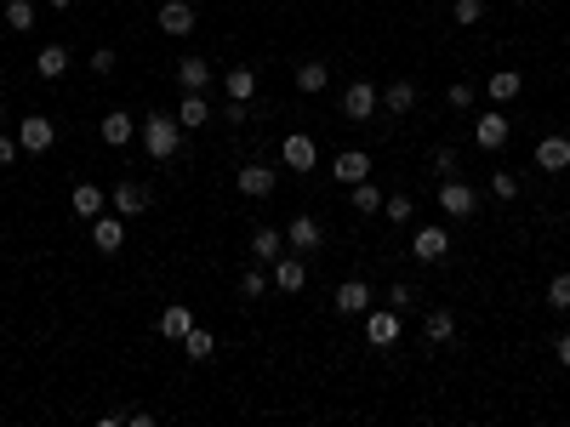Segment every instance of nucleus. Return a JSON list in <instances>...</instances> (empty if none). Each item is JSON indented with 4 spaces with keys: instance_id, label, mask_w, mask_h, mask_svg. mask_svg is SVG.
Segmentation results:
<instances>
[{
    "instance_id": "4",
    "label": "nucleus",
    "mask_w": 570,
    "mask_h": 427,
    "mask_svg": "<svg viewBox=\"0 0 570 427\" xmlns=\"http://www.w3.org/2000/svg\"><path fill=\"white\" fill-rule=\"evenodd\" d=\"M445 251H451V233L428 223V228H416V240H411V256L416 263H445Z\"/></svg>"
},
{
    "instance_id": "45",
    "label": "nucleus",
    "mask_w": 570,
    "mask_h": 427,
    "mask_svg": "<svg viewBox=\"0 0 570 427\" xmlns=\"http://www.w3.org/2000/svg\"><path fill=\"white\" fill-rule=\"evenodd\" d=\"M46 6H57V12H69V6H75V0H46Z\"/></svg>"
},
{
    "instance_id": "27",
    "label": "nucleus",
    "mask_w": 570,
    "mask_h": 427,
    "mask_svg": "<svg viewBox=\"0 0 570 427\" xmlns=\"http://www.w3.org/2000/svg\"><path fill=\"white\" fill-rule=\"evenodd\" d=\"M383 200H388V194H376V183H371V177H365V183H354V194H348V205L360 211V217H376V211H383Z\"/></svg>"
},
{
    "instance_id": "12",
    "label": "nucleus",
    "mask_w": 570,
    "mask_h": 427,
    "mask_svg": "<svg viewBox=\"0 0 570 427\" xmlns=\"http://www.w3.org/2000/svg\"><path fill=\"white\" fill-rule=\"evenodd\" d=\"M274 183H280V177H274V165H240V194L245 200H268Z\"/></svg>"
},
{
    "instance_id": "28",
    "label": "nucleus",
    "mask_w": 570,
    "mask_h": 427,
    "mask_svg": "<svg viewBox=\"0 0 570 427\" xmlns=\"http://www.w3.org/2000/svg\"><path fill=\"white\" fill-rule=\"evenodd\" d=\"M519 92H525V74H519V69H496V74H491V97H496V103H514Z\"/></svg>"
},
{
    "instance_id": "32",
    "label": "nucleus",
    "mask_w": 570,
    "mask_h": 427,
    "mask_svg": "<svg viewBox=\"0 0 570 427\" xmlns=\"http://www.w3.org/2000/svg\"><path fill=\"white\" fill-rule=\"evenodd\" d=\"M6 24H12V35H29L35 29V0H6Z\"/></svg>"
},
{
    "instance_id": "31",
    "label": "nucleus",
    "mask_w": 570,
    "mask_h": 427,
    "mask_svg": "<svg viewBox=\"0 0 570 427\" xmlns=\"http://www.w3.org/2000/svg\"><path fill=\"white\" fill-rule=\"evenodd\" d=\"M325 85H331V69H325V63H303V69H297V92H325Z\"/></svg>"
},
{
    "instance_id": "19",
    "label": "nucleus",
    "mask_w": 570,
    "mask_h": 427,
    "mask_svg": "<svg viewBox=\"0 0 570 427\" xmlns=\"http://www.w3.org/2000/svg\"><path fill=\"white\" fill-rule=\"evenodd\" d=\"M177 85L183 92H205L211 85V63L205 57H177Z\"/></svg>"
},
{
    "instance_id": "40",
    "label": "nucleus",
    "mask_w": 570,
    "mask_h": 427,
    "mask_svg": "<svg viewBox=\"0 0 570 427\" xmlns=\"http://www.w3.org/2000/svg\"><path fill=\"white\" fill-rule=\"evenodd\" d=\"M86 63H92V74H97V80H103V74H115V52H109V46H97Z\"/></svg>"
},
{
    "instance_id": "18",
    "label": "nucleus",
    "mask_w": 570,
    "mask_h": 427,
    "mask_svg": "<svg viewBox=\"0 0 570 427\" xmlns=\"http://www.w3.org/2000/svg\"><path fill=\"white\" fill-rule=\"evenodd\" d=\"M371 303H376V296H371L365 280H343V285H336V308H343V313H365Z\"/></svg>"
},
{
    "instance_id": "24",
    "label": "nucleus",
    "mask_w": 570,
    "mask_h": 427,
    "mask_svg": "<svg viewBox=\"0 0 570 427\" xmlns=\"http://www.w3.org/2000/svg\"><path fill=\"white\" fill-rule=\"evenodd\" d=\"M320 240H325V233H320V223H314V217H291V228H285V245L291 251H314Z\"/></svg>"
},
{
    "instance_id": "34",
    "label": "nucleus",
    "mask_w": 570,
    "mask_h": 427,
    "mask_svg": "<svg viewBox=\"0 0 570 427\" xmlns=\"http://www.w3.org/2000/svg\"><path fill=\"white\" fill-rule=\"evenodd\" d=\"M383 211H388V223H411V217H416L411 194H388V200H383Z\"/></svg>"
},
{
    "instance_id": "6",
    "label": "nucleus",
    "mask_w": 570,
    "mask_h": 427,
    "mask_svg": "<svg viewBox=\"0 0 570 427\" xmlns=\"http://www.w3.org/2000/svg\"><path fill=\"white\" fill-rule=\"evenodd\" d=\"M376 109H383V97H376L371 80H354L348 92H343V114H348V120H371Z\"/></svg>"
},
{
    "instance_id": "9",
    "label": "nucleus",
    "mask_w": 570,
    "mask_h": 427,
    "mask_svg": "<svg viewBox=\"0 0 570 427\" xmlns=\"http://www.w3.org/2000/svg\"><path fill=\"white\" fill-rule=\"evenodd\" d=\"M331 177L348 183V188L365 183V177H371V154H365V148H348V154H336V160H331Z\"/></svg>"
},
{
    "instance_id": "41",
    "label": "nucleus",
    "mask_w": 570,
    "mask_h": 427,
    "mask_svg": "<svg viewBox=\"0 0 570 427\" xmlns=\"http://www.w3.org/2000/svg\"><path fill=\"white\" fill-rule=\"evenodd\" d=\"M445 97H451V109H474V85H468V80H456Z\"/></svg>"
},
{
    "instance_id": "25",
    "label": "nucleus",
    "mask_w": 570,
    "mask_h": 427,
    "mask_svg": "<svg viewBox=\"0 0 570 427\" xmlns=\"http://www.w3.org/2000/svg\"><path fill=\"white\" fill-rule=\"evenodd\" d=\"M251 256H257V263L285 256V233H280V228H257V233H251Z\"/></svg>"
},
{
    "instance_id": "17",
    "label": "nucleus",
    "mask_w": 570,
    "mask_h": 427,
    "mask_svg": "<svg viewBox=\"0 0 570 427\" xmlns=\"http://www.w3.org/2000/svg\"><path fill=\"white\" fill-rule=\"evenodd\" d=\"M474 137H479V148H502V143H508V114H502V109H491V114H479V125H474Z\"/></svg>"
},
{
    "instance_id": "7",
    "label": "nucleus",
    "mask_w": 570,
    "mask_h": 427,
    "mask_svg": "<svg viewBox=\"0 0 570 427\" xmlns=\"http://www.w3.org/2000/svg\"><path fill=\"white\" fill-rule=\"evenodd\" d=\"M17 143H24V154H46V148L57 143V125L46 114H29L24 125H17Z\"/></svg>"
},
{
    "instance_id": "36",
    "label": "nucleus",
    "mask_w": 570,
    "mask_h": 427,
    "mask_svg": "<svg viewBox=\"0 0 570 427\" xmlns=\"http://www.w3.org/2000/svg\"><path fill=\"white\" fill-rule=\"evenodd\" d=\"M240 296H268V273L263 268H245L240 273Z\"/></svg>"
},
{
    "instance_id": "13",
    "label": "nucleus",
    "mask_w": 570,
    "mask_h": 427,
    "mask_svg": "<svg viewBox=\"0 0 570 427\" xmlns=\"http://www.w3.org/2000/svg\"><path fill=\"white\" fill-rule=\"evenodd\" d=\"M285 171H314V160H320V148H314V137H303V132H291L285 137Z\"/></svg>"
},
{
    "instance_id": "11",
    "label": "nucleus",
    "mask_w": 570,
    "mask_h": 427,
    "mask_svg": "<svg viewBox=\"0 0 570 427\" xmlns=\"http://www.w3.org/2000/svg\"><path fill=\"white\" fill-rule=\"evenodd\" d=\"M451 336H456V313H451V308H428V313H422V342L445 348Z\"/></svg>"
},
{
    "instance_id": "43",
    "label": "nucleus",
    "mask_w": 570,
    "mask_h": 427,
    "mask_svg": "<svg viewBox=\"0 0 570 427\" xmlns=\"http://www.w3.org/2000/svg\"><path fill=\"white\" fill-rule=\"evenodd\" d=\"M245 114H251V103H235V97H228V109H223V120H228V125H245Z\"/></svg>"
},
{
    "instance_id": "23",
    "label": "nucleus",
    "mask_w": 570,
    "mask_h": 427,
    "mask_svg": "<svg viewBox=\"0 0 570 427\" xmlns=\"http://www.w3.org/2000/svg\"><path fill=\"white\" fill-rule=\"evenodd\" d=\"M69 205H75V217H86V223H92V217H103V205H109V200H103V188H97V183H80L75 194H69Z\"/></svg>"
},
{
    "instance_id": "2",
    "label": "nucleus",
    "mask_w": 570,
    "mask_h": 427,
    "mask_svg": "<svg viewBox=\"0 0 570 427\" xmlns=\"http://www.w3.org/2000/svg\"><path fill=\"white\" fill-rule=\"evenodd\" d=\"M439 211L462 223V217H474V211H479V194L462 177H445V183H439Z\"/></svg>"
},
{
    "instance_id": "8",
    "label": "nucleus",
    "mask_w": 570,
    "mask_h": 427,
    "mask_svg": "<svg viewBox=\"0 0 570 427\" xmlns=\"http://www.w3.org/2000/svg\"><path fill=\"white\" fill-rule=\"evenodd\" d=\"M268 285L274 291H285V296H297L308 285V268L297 263V256H274V273H268Z\"/></svg>"
},
{
    "instance_id": "21",
    "label": "nucleus",
    "mask_w": 570,
    "mask_h": 427,
    "mask_svg": "<svg viewBox=\"0 0 570 427\" xmlns=\"http://www.w3.org/2000/svg\"><path fill=\"white\" fill-rule=\"evenodd\" d=\"M35 74H40V80H63V74H69V46H40Z\"/></svg>"
},
{
    "instance_id": "46",
    "label": "nucleus",
    "mask_w": 570,
    "mask_h": 427,
    "mask_svg": "<svg viewBox=\"0 0 570 427\" xmlns=\"http://www.w3.org/2000/svg\"><path fill=\"white\" fill-rule=\"evenodd\" d=\"M0 132H6V97H0Z\"/></svg>"
},
{
    "instance_id": "39",
    "label": "nucleus",
    "mask_w": 570,
    "mask_h": 427,
    "mask_svg": "<svg viewBox=\"0 0 570 427\" xmlns=\"http://www.w3.org/2000/svg\"><path fill=\"white\" fill-rule=\"evenodd\" d=\"M547 303H554V308H570V273H554V285H547Z\"/></svg>"
},
{
    "instance_id": "42",
    "label": "nucleus",
    "mask_w": 570,
    "mask_h": 427,
    "mask_svg": "<svg viewBox=\"0 0 570 427\" xmlns=\"http://www.w3.org/2000/svg\"><path fill=\"white\" fill-rule=\"evenodd\" d=\"M17 154H24V143H17L12 132H0V165H12Z\"/></svg>"
},
{
    "instance_id": "26",
    "label": "nucleus",
    "mask_w": 570,
    "mask_h": 427,
    "mask_svg": "<svg viewBox=\"0 0 570 427\" xmlns=\"http://www.w3.org/2000/svg\"><path fill=\"white\" fill-rule=\"evenodd\" d=\"M416 109V85L411 80H394L388 92H383V114H411Z\"/></svg>"
},
{
    "instance_id": "35",
    "label": "nucleus",
    "mask_w": 570,
    "mask_h": 427,
    "mask_svg": "<svg viewBox=\"0 0 570 427\" xmlns=\"http://www.w3.org/2000/svg\"><path fill=\"white\" fill-rule=\"evenodd\" d=\"M451 17H456L462 29H474L479 17H485V0H456V6H451Z\"/></svg>"
},
{
    "instance_id": "20",
    "label": "nucleus",
    "mask_w": 570,
    "mask_h": 427,
    "mask_svg": "<svg viewBox=\"0 0 570 427\" xmlns=\"http://www.w3.org/2000/svg\"><path fill=\"white\" fill-rule=\"evenodd\" d=\"M137 137V120L132 114H125V109H115V114H103V143H109V148H125V143H132Z\"/></svg>"
},
{
    "instance_id": "22",
    "label": "nucleus",
    "mask_w": 570,
    "mask_h": 427,
    "mask_svg": "<svg viewBox=\"0 0 570 427\" xmlns=\"http://www.w3.org/2000/svg\"><path fill=\"white\" fill-rule=\"evenodd\" d=\"M223 92L235 97V103H251V97H257V69H245V63H240V69H228L223 74Z\"/></svg>"
},
{
    "instance_id": "14",
    "label": "nucleus",
    "mask_w": 570,
    "mask_h": 427,
    "mask_svg": "<svg viewBox=\"0 0 570 427\" xmlns=\"http://www.w3.org/2000/svg\"><path fill=\"white\" fill-rule=\"evenodd\" d=\"M205 120H211V103H205V92H183V103H177V125H183V132H200Z\"/></svg>"
},
{
    "instance_id": "38",
    "label": "nucleus",
    "mask_w": 570,
    "mask_h": 427,
    "mask_svg": "<svg viewBox=\"0 0 570 427\" xmlns=\"http://www.w3.org/2000/svg\"><path fill=\"white\" fill-rule=\"evenodd\" d=\"M388 308H394V313L416 308V291H411V285H388Z\"/></svg>"
},
{
    "instance_id": "3",
    "label": "nucleus",
    "mask_w": 570,
    "mask_h": 427,
    "mask_svg": "<svg viewBox=\"0 0 570 427\" xmlns=\"http://www.w3.org/2000/svg\"><path fill=\"white\" fill-rule=\"evenodd\" d=\"M365 342H371V348H394V342H399V313L383 303V308H365Z\"/></svg>"
},
{
    "instance_id": "30",
    "label": "nucleus",
    "mask_w": 570,
    "mask_h": 427,
    "mask_svg": "<svg viewBox=\"0 0 570 427\" xmlns=\"http://www.w3.org/2000/svg\"><path fill=\"white\" fill-rule=\"evenodd\" d=\"M183 353H188V359H195V365H200V359H211V353H217V336H211V331H200V325H195V331H188V336H183Z\"/></svg>"
},
{
    "instance_id": "5",
    "label": "nucleus",
    "mask_w": 570,
    "mask_h": 427,
    "mask_svg": "<svg viewBox=\"0 0 570 427\" xmlns=\"http://www.w3.org/2000/svg\"><path fill=\"white\" fill-rule=\"evenodd\" d=\"M92 245H97L103 256H115V251L125 245V217H120V211H103V217H92Z\"/></svg>"
},
{
    "instance_id": "29",
    "label": "nucleus",
    "mask_w": 570,
    "mask_h": 427,
    "mask_svg": "<svg viewBox=\"0 0 570 427\" xmlns=\"http://www.w3.org/2000/svg\"><path fill=\"white\" fill-rule=\"evenodd\" d=\"M188 331H195V313H188V308H165V313H160V336L183 342Z\"/></svg>"
},
{
    "instance_id": "15",
    "label": "nucleus",
    "mask_w": 570,
    "mask_h": 427,
    "mask_svg": "<svg viewBox=\"0 0 570 427\" xmlns=\"http://www.w3.org/2000/svg\"><path fill=\"white\" fill-rule=\"evenodd\" d=\"M160 29L165 35H195V6H188V0H165L160 6Z\"/></svg>"
},
{
    "instance_id": "33",
    "label": "nucleus",
    "mask_w": 570,
    "mask_h": 427,
    "mask_svg": "<svg viewBox=\"0 0 570 427\" xmlns=\"http://www.w3.org/2000/svg\"><path fill=\"white\" fill-rule=\"evenodd\" d=\"M456 171H462V154H456V148H434V177L445 183V177H456Z\"/></svg>"
},
{
    "instance_id": "16",
    "label": "nucleus",
    "mask_w": 570,
    "mask_h": 427,
    "mask_svg": "<svg viewBox=\"0 0 570 427\" xmlns=\"http://www.w3.org/2000/svg\"><path fill=\"white\" fill-rule=\"evenodd\" d=\"M536 165L542 171H570V137H542L536 143Z\"/></svg>"
},
{
    "instance_id": "10",
    "label": "nucleus",
    "mask_w": 570,
    "mask_h": 427,
    "mask_svg": "<svg viewBox=\"0 0 570 427\" xmlns=\"http://www.w3.org/2000/svg\"><path fill=\"white\" fill-rule=\"evenodd\" d=\"M109 205L120 211V217H143V211H149V188H143V183H132V177H125V183H115V194H109Z\"/></svg>"
},
{
    "instance_id": "44",
    "label": "nucleus",
    "mask_w": 570,
    "mask_h": 427,
    "mask_svg": "<svg viewBox=\"0 0 570 427\" xmlns=\"http://www.w3.org/2000/svg\"><path fill=\"white\" fill-rule=\"evenodd\" d=\"M559 365H565V371H570V331H565V336H559Z\"/></svg>"
},
{
    "instance_id": "37",
    "label": "nucleus",
    "mask_w": 570,
    "mask_h": 427,
    "mask_svg": "<svg viewBox=\"0 0 570 427\" xmlns=\"http://www.w3.org/2000/svg\"><path fill=\"white\" fill-rule=\"evenodd\" d=\"M491 194H496V200H519V177H514V171H496V177H491Z\"/></svg>"
},
{
    "instance_id": "1",
    "label": "nucleus",
    "mask_w": 570,
    "mask_h": 427,
    "mask_svg": "<svg viewBox=\"0 0 570 427\" xmlns=\"http://www.w3.org/2000/svg\"><path fill=\"white\" fill-rule=\"evenodd\" d=\"M137 137H143V148H149L155 160H172V154H177V143H183V125H177V114H149Z\"/></svg>"
}]
</instances>
